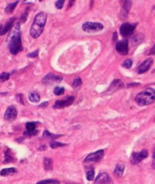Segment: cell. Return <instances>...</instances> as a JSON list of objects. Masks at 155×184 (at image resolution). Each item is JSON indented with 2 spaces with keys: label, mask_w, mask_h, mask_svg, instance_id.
<instances>
[{
  "label": "cell",
  "mask_w": 155,
  "mask_h": 184,
  "mask_svg": "<svg viewBox=\"0 0 155 184\" xmlns=\"http://www.w3.org/2000/svg\"><path fill=\"white\" fill-rule=\"evenodd\" d=\"M43 136L46 137V138H58V137H60L61 135L52 134V133H50L48 130H45L44 132H43Z\"/></svg>",
  "instance_id": "4316f807"
},
{
  "label": "cell",
  "mask_w": 155,
  "mask_h": 184,
  "mask_svg": "<svg viewBox=\"0 0 155 184\" xmlns=\"http://www.w3.org/2000/svg\"><path fill=\"white\" fill-rule=\"evenodd\" d=\"M18 3V1L13 2V3L8 4V5H7L6 8H5V12H6V13H8V14L12 13V12L14 11V9L15 8V7L17 6Z\"/></svg>",
  "instance_id": "44dd1931"
},
{
  "label": "cell",
  "mask_w": 155,
  "mask_h": 184,
  "mask_svg": "<svg viewBox=\"0 0 155 184\" xmlns=\"http://www.w3.org/2000/svg\"><path fill=\"white\" fill-rule=\"evenodd\" d=\"M36 128V123L34 122H30L26 124L27 131H34Z\"/></svg>",
  "instance_id": "cb8c5ba5"
},
{
  "label": "cell",
  "mask_w": 155,
  "mask_h": 184,
  "mask_svg": "<svg viewBox=\"0 0 155 184\" xmlns=\"http://www.w3.org/2000/svg\"><path fill=\"white\" fill-rule=\"evenodd\" d=\"M140 84L139 83H136V84H129L128 85V87H132V86H136V85H139Z\"/></svg>",
  "instance_id": "ab89813d"
},
{
  "label": "cell",
  "mask_w": 155,
  "mask_h": 184,
  "mask_svg": "<svg viewBox=\"0 0 155 184\" xmlns=\"http://www.w3.org/2000/svg\"><path fill=\"white\" fill-rule=\"evenodd\" d=\"M135 100L139 106L152 104L155 100V90L152 88H147L136 95Z\"/></svg>",
  "instance_id": "3957f363"
},
{
  "label": "cell",
  "mask_w": 155,
  "mask_h": 184,
  "mask_svg": "<svg viewBox=\"0 0 155 184\" xmlns=\"http://www.w3.org/2000/svg\"><path fill=\"white\" fill-rule=\"evenodd\" d=\"M59 181L57 180H42L38 182L36 184H58Z\"/></svg>",
  "instance_id": "603a6c76"
},
{
  "label": "cell",
  "mask_w": 155,
  "mask_h": 184,
  "mask_svg": "<svg viewBox=\"0 0 155 184\" xmlns=\"http://www.w3.org/2000/svg\"><path fill=\"white\" fill-rule=\"evenodd\" d=\"M148 156V152L147 150H142L140 152H133L131 157V164L133 165H137Z\"/></svg>",
  "instance_id": "5b68a950"
},
{
  "label": "cell",
  "mask_w": 155,
  "mask_h": 184,
  "mask_svg": "<svg viewBox=\"0 0 155 184\" xmlns=\"http://www.w3.org/2000/svg\"><path fill=\"white\" fill-rule=\"evenodd\" d=\"M64 0L57 1V2H56V3H55V6H56V8H58V9H61V8H63V6H64Z\"/></svg>",
  "instance_id": "d6a6232c"
},
{
  "label": "cell",
  "mask_w": 155,
  "mask_h": 184,
  "mask_svg": "<svg viewBox=\"0 0 155 184\" xmlns=\"http://www.w3.org/2000/svg\"><path fill=\"white\" fill-rule=\"evenodd\" d=\"M74 97H68L64 100H58L55 102V105L53 107L55 109H60V108H64V107H67L68 106L71 105L74 103Z\"/></svg>",
  "instance_id": "9c48e42d"
},
{
  "label": "cell",
  "mask_w": 155,
  "mask_h": 184,
  "mask_svg": "<svg viewBox=\"0 0 155 184\" xmlns=\"http://www.w3.org/2000/svg\"><path fill=\"white\" fill-rule=\"evenodd\" d=\"M13 161V157L12 156L11 153H10V150L7 148L6 151L5 152V160H4V163H9Z\"/></svg>",
  "instance_id": "7402d4cb"
},
{
  "label": "cell",
  "mask_w": 155,
  "mask_h": 184,
  "mask_svg": "<svg viewBox=\"0 0 155 184\" xmlns=\"http://www.w3.org/2000/svg\"><path fill=\"white\" fill-rule=\"evenodd\" d=\"M152 63H153V59H151V58H149V59H146L145 61H144L143 63L138 67V73L143 74V73H146L150 69Z\"/></svg>",
  "instance_id": "8fae6325"
},
{
  "label": "cell",
  "mask_w": 155,
  "mask_h": 184,
  "mask_svg": "<svg viewBox=\"0 0 155 184\" xmlns=\"http://www.w3.org/2000/svg\"><path fill=\"white\" fill-rule=\"evenodd\" d=\"M2 25H0V31H1V29H2Z\"/></svg>",
  "instance_id": "ee69618b"
},
{
  "label": "cell",
  "mask_w": 155,
  "mask_h": 184,
  "mask_svg": "<svg viewBox=\"0 0 155 184\" xmlns=\"http://www.w3.org/2000/svg\"><path fill=\"white\" fill-rule=\"evenodd\" d=\"M38 130H34V131H25L24 132V135L26 136H33V135H36L38 134Z\"/></svg>",
  "instance_id": "1f68e13d"
},
{
  "label": "cell",
  "mask_w": 155,
  "mask_h": 184,
  "mask_svg": "<svg viewBox=\"0 0 155 184\" xmlns=\"http://www.w3.org/2000/svg\"><path fill=\"white\" fill-rule=\"evenodd\" d=\"M111 182V178L107 173H101L95 178V184H107Z\"/></svg>",
  "instance_id": "4fadbf2b"
},
{
  "label": "cell",
  "mask_w": 155,
  "mask_h": 184,
  "mask_svg": "<svg viewBox=\"0 0 155 184\" xmlns=\"http://www.w3.org/2000/svg\"><path fill=\"white\" fill-rule=\"evenodd\" d=\"M64 88L63 87H56L54 89V93L55 95H62V94L64 93Z\"/></svg>",
  "instance_id": "83f0119b"
},
{
  "label": "cell",
  "mask_w": 155,
  "mask_h": 184,
  "mask_svg": "<svg viewBox=\"0 0 155 184\" xmlns=\"http://www.w3.org/2000/svg\"><path fill=\"white\" fill-rule=\"evenodd\" d=\"M46 148V146H43L42 147V148H39V150H45Z\"/></svg>",
  "instance_id": "b9f144b4"
},
{
  "label": "cell",
  "mask_w": 155,
  "mask_h": 184,
  "mask_svg": "<svg viewBox=\"0 0 155 184\" xmlns=\"http://www.w3.org/2000/svg\"><path fill=\"white\" fill-rule=\"evenodd\" d=\"M17 115H18V111H17L16 108L14 106H10L5 111L4 117H5V120H8V121H12L16 118Z\"/></svg>",
  "instance_id": "30bf717a"
},
{
  "label": "cell",
  "mask_w": 155,
  "mask_h": 184,
  "mask_svg": "<svg viewBox=\"0 0 155 184\" xmlns=\"http://www.w3.org/2000/svg\"><path fill=\"white\" fill-rule=\"evenodd\" d=\"M67 145L66 144H64V143L61 142H58V141H51L50 143V147L52 148H59V147H63Z\"/></svg>",
  "instance_id": "484cf974"
},
{
  "label": "cell",
  "mask_w": 155,
  "mask_h": 184,
  "mask_svg": "<svg viewBox=\"0 0 155 184\" xmlns=\"http://www.w3.org/2000/svg\"><path fill=\"white\" fill-rule=\"evenodd\" d=\"M16 97H17V99H18V100H19L18 101H19L20 103L24 104V97H23V96H22V94H17Z\"/></svg>",
  "instance_id": "d590c367"
},
{
  "label": "cell",
  "mask_w": 155,
  "mask_h": 184,
  "mask_svg": "<svg viewBox=\"0 0 155 184\" xmlns=\"http://www.w3.org/2000/svg\"><path fill=\"white\" fill-rule=\"evenodd\" d=\"M43 163H44V168L46 171H50L53 169V162L51 158H45Z\"/></svg>",
  "instance_id": "e0dca14e"
},
{
  "label": "cell",
  "mask_w": 155,
  "mask_h": 184,
  "mask_svg": "<svg viewBox=\"0 0 155 184\" xmlns=\"http://www.w3.org/2000/svg\"><path fill=\"white\" fill-rule=\"evenodd\" d=\"M27 14H28V8H27L26 12H25L24 13L23 15H22L21 18V22H23V23H24V22H26L27 18Z\"/></svg>",
  "instance_id": "e575fe53"
},
{
  "label": "cell",
  "mask_w": 155,
  "mask_h": 184,
  "mask_svg": "<svg viewBox=\"0 0 155 184\" xmlns=\"http://www.w3.org/2000/svg\"><path fill=\"white\" fill-rule=\"evenodd\" d=\"M131 5H132V2L131 1H126V2H124L122 10H121V17H123V18L127 17Z\"/></svg>",
  "instance_id": "5bb4252c"
},
{
  "label": "cell",
  "mask_w": 155,
  "mask_h": 184,
  "mask_svg": "<svg viewBox=\"0 0 155 184\" xmlns=\"http://www.w3.org/2000/svg\"><path fill=\"white\" fill-rule=\"evenodd\" d=\"M132 65V60L131 59H128L124 61L123 63L122 66H123L124 68H126V69H129V68H131Z\"/></svg>",
  "instance_id": "f1b7e54d"
},
{
  "label": "cell",
  "mask_w": 155,
  "mask_h": 184,
  "mask_svg": "<svg viewBox=\"0 0 155 184\" xmlns=\"http://www.w3.org/2000/svg\"><path fill=\"white\" fill-rule=\"evenodd\" d=\"M124 169H125V166L123 165H117L115 168L114 170V174L117 177L123 176L124 172Z\"/></svg>",
  "instance_id": "d6986e66"
},
{
  "label": "cell",
  "mask_w": 155,
  "mask_h": 184,
  "mask_svg": "<svg viewBox=\"0 0 155 184\" xmlns=\"http://www.w3.org/2000/svg\"><path fill=\"white\" fill-rule=\"evenodd\" d=\"M95 177V171L93 168H91V169L89 170L86 173V178L88 180L92 181Z\"/></svg>",
  "instance_id": "d4e9b609"
},
{
  "label": "cell",
  "mask_w": 155,
  "mask_h": 184,
  "mask_svg": "<svg viewBox=\"0 0 155 184\" xmlns=\"http://www.w3.org/2000/svg\"><path fill=\"white\" fill-rule=\"evenodd\" d=\"M104 155H105V151L104 150H99V151H97L96 152H93L90 155H89L84 160V162L85 163H95V162H98L99 161H101L103 158H104Z\"/></svg>",
  "instance_id": "8992f818"
},
{
  "label": "cell",
  "mask_w": 155,
  "mask_h": 184,
  "mask_svg": "<svg viewBox=\"0 0 155 184\" xmlns=\"http://www.w3.org/2000/svg\"><path fill=\"white\" fill-rule=\"evenodd\" d=\"M48 106V102H44V103H43V104H41L40 105H39V107H46Z\"/></svg>",
  "instance_id": "f35d334b"
},
{
  "label": "cell",
  "mask_w": 155,
  "mask_h": 184,
  "mask_svg": "<svg viewBox=\"0 0 155 184\" xmlns=\"http://www.w3.org/2000/svg\"><path fill=\"white\" fill-rule=\"evenodd\" d=\"M7 42L9 46L10 53L13 55H17L19 52L23 50L21 43V34L20 32V23L17 22L12 27L11 32L7 38Z\"/></svg>",
  "instance_id": "6da1fadb"
},
{
  "label": "cell",
  "mask_w": 155,
  "mask_h": 184,
  "mask_svg": "<svg viewBox=\"0 0 155 184\" xmlns=\"http://www.w3.org/2000/svg\"><path fill=\"white\" fill-rule=\"evenodd\" d=\"M116 50L119 54L126 56L129 53V42L127 40H122L116 44Z\"/></svg>",
  "instance_id": "52a82bcc"
},
{
  "label": "cell",
  "mask_w": 155,
  "mask_h": 184,
  "mask_svg": "<svg viewBox=\"0 0 155 184\" xmlns=\"http://www.w3.org/2000/svg\"><path fill=\"white\" fill-rule=\"evenodd\" d=\"M148 55H155V44L154 45L153 47L151 48V49L150 52H149Z\"/></svg>",
  "instance_id": "8d00e7d4"
},
{
  "label": "cell",
  "mask_w": 155,
  "mask_h": 184,
  "mask_svg": "<svg viewBox=\"0 0 155 184\" xmlns=\"http://www.w3.org/2000/svg\"><path fill=\"white\" fill-rule=\"evenodd\" d=\"M82 28L86 32L94 33V32L100 31L103 30L104 26L101 24L97 23V22H86L83 25Z\"/></svg>",
  "instance_id": "277c9868"
},
{
  "label": "cell",
  "mask_w": 155,
  "mask_h": 184,
  "mask_svg": "<svg viewBox=\"0 0 155 184\" xmlns=\"http://www.w3.org/2000/svg\"><path fill=\"white\" fill-rule=\"evenodd\" d=\"M82 85V80L80 78H77L73 82V87L74 88H79Z\"/></svg>",
  "instance_id": "4dcf8cb0"
},
{
  "label": "cell",
  "mask_w": 155,
  "mask_h": 184,
  "mask_svg": "<svg viewBox=\"0 0 155 184\" xmlns=\"http://www.w3.org/2000/svg\"><path fill=\"white\" fill-rule=\"evenodd\" d=\"M62 80V77L60 76H56V75L52 74V73H49V74L46 75L43 79L42 82L43 83H53V82H59Z\"/></svg>",
  "instance_id": "7c38bea8"
},
{
  "label": "cell",
  "mask_w": 155,
  "mask_h": 184,
  "mask_svg": "<svg viewBox=\"0 0 155 184\" xmlns=\"http://www.w3.org/2000/svg\"><path fill=\"white\" fill-rule=\"evenodd\" d=\"M47 20V15L45 12H40L36 15L33 23L31 26L30 34L33 38H37L43 33Z\"/></svg>",
  "instance_id": "7a4b0ae2"
},
{
  "label": "cell",
  "mask_w": 155,
  "mask_h": 184,
  "mask_svg": "<svg viewBox=\"0 0 155 184\" xmlns=\"http://www.w3.org/2000/svg\"><path fill=\"white\" fill-rule=\"evenodd\" d=\"M17 172V170L14 168H5V169H3L0 172V175L3 177H6V176H9V175H12L15 174Z\"/></svg>",
  "instance_id": "2e32d148"
},
{
  "label": "cell",
  "mask_w": 155,
  "mask_h": 184,
  "mask_svg": "<svg viewBox=\"0 0 155 184\" xmlns=\"http://www.w3.org/2000/svg\"><path fill=\"white\" fill-rule=\"evenodd\" d=\"M117 39V34L115 32V33L114 34V35H113V40H114V41H116Z\"/></svg>",
  "instance_id": "74e56055"
},
{
  "label": "cell",
  "mask_w": 155,
  "mask_h": 184,
  "mask_svg": "<svg viewBox=\"0 0 155 184\" xmlns=\"http://www.w3.org/2000/svg\"><path fill=\"white\" fill-rule=\"evenodd\" d=\"M15 21V18H12V19L9 20L8 22V23H7L3 28H2V29L0 31V35L5 34H6L8 31H10V30L12 29V25H13V23Z\"/></svg>",
  "instance_id": "9a60e30c"
},
{
  "label": "cell",
  "mask_w": 155,
  "mask_h": 184,
  "mask_svg": "<svg viewBox=\"0 0 155 184\" xmlns=\"http://www.w3.org/2000/svg\"><path fill=\"white\" fill-rule=\"evenodd\" d=\"M73 2H74V1H70V2H69V3H70V4H69V7H70V5H72ZM69 7H68V8H69Z\"/></svg>",
  "instance_id": "7bdbcfd3"
},
{
  "label": "cell",
  "mask_w": 155,
  "mask_h": 184,
  "mask_svg": "<svg viewBox=\"0 0 155 184\" xmlns=\"http://www.w3.org/2000/svg\"><path fill=\"white\" fill-rule=\"evenodd\" d=\"M153 158L155 160V148L153 151Z\"/></svg>",
  "instance_id": "60d3db41"
},
{
  "label": "cell",
  "mask_w": 155,
  "mask_h": 184,
  "mask_svg": "<svg viewBox=\"0 0 155 184\" xmlns=\"http://www.w3.org/2000/svg\"><path fill=\"white\" fill-rule=\"evenodd\" d=\"M10 78V74L7 73H3L2 74H0V81L1 82H5L7 81Z\"/></svg>",
  "instance_id": "f546056e"
},
{
  "label": "cell",
  "mask_w": 155,
  "mask_h": 184,
  "mask_svg": "<svg viewBox=\"0 0 155 184\" xmlns=\"http://www.w3.org/2000/svg\"><path fill=\"white\" fill-rule=\"evenodd\" d=\"M136 29V25L129 23H123L120 28V33L123 37H129L133 34Z\"/></svg>",
  "instance_id": "ba28073f"
},
{
  "label": "cell",
  "mask_w": 155,
  "mask_h": 184,
  "mask_svg": "<svg viewBox=\"0 0 155 184\" xmlns=\"http://www.w3.org/2000/svg\"><path fill=\"white\" fill-rule=\"evenodd\" d=\"M38 55H39V49H36V51H33V52H32L31 53L27 54V56L30 58H35V57H37Z\"/></svg>",
  "instance_id": "836d02e7"
},
{
  "label": "cell",
  "mask_w": 155,
  "mask_h": 184,
  "mask_svg": "<svg viewBox=\"0 0 155 184\" xmlns=\"http://www.w3.org/2000/svg\"><path fill=\"white\" fill-rule=\"evenodd\" d=\"M123 86H124V85H123V83L122 81L118 80V79H117V80H115V81H114V82H113L112 84H111V85L110 86L109 90H111V89L114 88V90H117V89L123 87Z\"/></svg>",
  "instance_id": "ac0fdd59"
},
{
  "label": "cell",
  "mask_w": 155,
  "mask_h": 184,
  "mask_svg": "<svg viewBox=\"0 0 155 184\" xmlns=\"http://www.w3.org/2000/svg\"><path fill=\"white\" fill-rule=\"evenodd\" d=\"M29 100L33 103H37L40 100V97L36 92H31L30 94H29Z\"/></svg>",
  "instance_id": "ffe728a7"
}]
</instances>
